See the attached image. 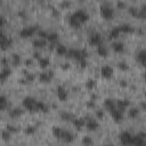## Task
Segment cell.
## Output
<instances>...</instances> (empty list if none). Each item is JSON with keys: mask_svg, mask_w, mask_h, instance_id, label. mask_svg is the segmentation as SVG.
Masks as SVG:
<instances>
[{"mask_svg": "<svg viewBox=\"0 0 146 146\" xmlns=\"http://www.w3.org/2000/svg\"><path fill=\"white\" fill-rule=\"evenodd\" d=\"M7 105H8V102H7V98H6V96H3V95H0V111L5 110V108L7 107Z\"/></svg>", "mask_w": 146, "mask_h": 146, "instance_id": "cell-33", "label": "cell"}, {"mask_svg": "<svg viewBox=\"0 0 146 146\" xmlns=\"http://www.w3.org/2000/svg\"><path fill=\"white\" fill-rule=\"evenodd\" d=\"M68 22H70V24L72 25V26H74V27H79L80 25H81V23H80V21L72 14L71 16H70V18H68Z\"/></svg>", "mask_w": 146, "mask_h": 146, "instance_id": "cell-27", "label": "cell"}, {"mask_svg": "<svg viewBox=\"0 0 146 146\" xmlns=\"http://www.w3.org/2000/svg\"><path fill=\"white\" fill-rule=\"evenodd\" d=\"M38 26L35 25H32V26H25L23 27L21 31H19V35L22 38H29V36H32L35 32H38Z\"/></svg>", "mask_w": 146, "mask_h": 146, "instance_id": "cell-4", "label": "cell"}, {"mask_svg": "<svg viewBox=\"0 0 146 146\" xmlns=\"http://www.w3.org/2000/svg\"><path fill=\"white\" fill-rule=\"evenodd\" d=\"M11 73V68L9 66H6L3 67L1 71H0V82H3L5 80H7V78L10 75Z\"/></svg>", "mask_w": 146, "mask_h": 146, "instance_id": "cell-15", "label": "cell"}, {"mask_svg": "<svg viewBox=\"0 0 146 146\" xmlns=\"http://www.w3.org/2000/svg\"><path fill=\"white\" fill-rule=\"evenodd\" d=\"M113 67L112 66H110V65H104V66H102V68H100V74H102V76L103 78H106V79H110L112 75H113Z\"/></svg>", "mask_w": 146, "mask_h": 146, "instance_id": "cell-10", "label": "cell"}, {"mask_svg": "<svg viewBox=\"0 0 146 146\" xmlns=\"http://www.w3.org/2000/svg\"><path fill=\"white\" fill-rule=\"evenodd\" d=\"M6 130H8V131H9L10 133H11V132H16V131H17L18 129H17V128H16L15 125H11V124H8V125L6 127Z\"/></svg>", "mask_w": 146, "mask_h": 146, "instance_id": "cell-42", "label": "cell"}, {"mask_svg": "<svg viewBox=\"0 0 146 146\" xmlns=\"http://www.w3.org/2000/svg\"><path fill=\"white\" fill-rule=\"evenodd\" d=\"M0 3H1V1H0Z\"/></svg>", "mask_w": 146, "mask_h": 146, "instance_id": "cell-56", "label": "cell"}, {"mask_svg": "<svg viewBox=\"0 0 146 146\" xmlns=\"http://www.w3.org/2000/svg\"><path fill=\"white\" fill-rule=\"evenodd\" d=\"M110 112H111V115H112V117H113V120L115 122H121L123 120V112L119 111L117 108H114V110H112Z\"/></svg>", "mask_w": 146, "mask_h": 146, "instance_id": "cell-13", "label": "cell"}, {"mask_svg": "<svg viewBox=\"0 0 146 146\" xmlns=\"http://www.w3.org/2000/svg\"><path fill=\"white\" fill-rule=\"evenodd\" d=\"M67 48H66V46H64V44H62V43H59V44H57L56 46V52L58 54V55H60V56H63V55H66L67 54Z\"/></svg>", "mask_w": 146, "mask_h": 146, "instance_id": "cell-22", "label": "cell"}, {"mask_svg": "<svg viewBox=\"0 0 146 146\" xmlns=\"http://www.w3.org/2000/svg\"><path fill=\"white\" fill-rule=\"evenodd\" d=\"M54 78V72L52 71H43L39 74V80L41 82H44V83H48L49 81H51Z\"/></svg>", "mask_w": 146, "mask_h": 146, "instance_id": "cell-8", "label": "cell"}, {"mask_svg": "<svg viewBox=\"0 0 146 146\" xmlns=\"http://www.w3.org/2000/svg\"><path fill=\"white\" fill-rule=\"evenodd\" d=\"M33 57H34V58H38V59H40V58H41L40 52H36V51H35V52H33Z\"/></svg>", "mask_w": 146, "mask_h": 146, "instance_id": "cell-50", "label": "cell"}, {"mask_svg": "<svg viewBox=\"0 0 146 146\" xmlns=\"http://www.w3.org/2000/svg\"><path fill=\"white\" fill-rule=\"evenodd\" d=\"M120 33H121L120 27H119V26H115V27H113V29L110 31V33H108V39H114V38L119 36Z\"/></svg>", "mask_w": 146, "mask_h": 146, "instance_id": "cell-24", "label": "cell"}, {"mask_svg": "<svg viewBox=\"0 0 146 146\" xmlns=\"http://www.w3.org/2000/svg\"><path fill=\"white\" fill-rule=\"evenodd\" d=\"M48 41H50L51 43H55V42H57V40H58V33H56V32H50V33H48V35H47V38H46Z\"/></svg>", "mask_w": 146, "mask_h": 146, "instance_id": "cell-28", "label": "cell"}, {"mask_svg": "<svg viewBox=\"0 0 146 146\" xmlns=\"http://www.w3.org/2000/svg\"><path fill=\"white\" fill-rule=\"evenodd\" d=\"M1 63H2V65L6 67V66H8V59L6 58V57H3V58H1Z\"/></svg>", "mask_w": 146, "mask_h": 146, "instance_id": "cell-48", "label": "cell"}, {"mask_svg": "<svg viewBox=\"0 0 146 146\" xmlns=\"http://www.w3.org/2000/svg\"><path fill=\"white\" fill-rule=\"evenodd\" d=\"M72 123L76 129H82L86 125V120L83 117H74L72 120Z\"/></svg>", "mask_w": 146, "mask_h": 146, "instance_id": "cell-16", "label": "cell"}, {"mask_svg": "<svg viewBox=\"0 0 146 146\" xmlns=\"http://www.w3.org/2000/svg\"><path fill=\"white\" fill-rule=\"evenodd\" d=\"M100 14H102V16H103L104 18L110 19V18H112L113 15H114V9H113L108 3H103V5L100 6Z\"/></svg>", "mask_w": 146, "mask_h": 146, "instance_id": "cell-3", "label": "cell"}, {"mask_svg": "<svg viewBox=\"0 0 146 146\" xmlns=\"http://www.w3.org/2000/svg\"><path fill=\"white\" fill-rule=\"evenodd\" d=\"M11 62H13L14 65H18L19 62H21V57H19V55L16 54V52H13V54H11Z\"/></svg>", "mask_w": 146, "mask_h": 146, "instance_id": "cell-36", "label": "cell"}, {"mask_svg": "<svg viewBox=\"0 0 146 146\" xmlns=\"http://www.w3.org/2000/svg\"><path fill=\"white\" fill-rule=\"evenodd\" d=\"M97 52H98L99 56L106 57V56L108 55V49H107L104 44H99V46H97Z\"/></svg>", "mask_w": 146, "mask_h": 146, "instance_id": "cell-20", "label": "cell"}, {"mask_svg": "<svg viewBox=\"0 0 146 146\" xmlns=\"http://www.w3.org/2000/svg\"><path fill=\"white\" fill-rule=\"evenodd\" d=\"M38 35L41 38V39H46L47 35H48V32L46 30H38Z\"/></svg>", "mask_w": 146, "mask_h": 146, "instance_id": "cell-41", "label": "cell"}, {"mask_svg": "<svg viewBox=\"0 0 146 146\" xmlns=\"http://www.w3.org/2000/svg\"><path fill=\"white\" fill-rule=\"evenodd\" d=\"M96 84H97V82H96L95 79H88L86 81V88L89 89V90H92L96 87Z\"/></svg>", "mask_w": 146, "mask_h": 146, "instance_id": "cell-32", "label": "cell"}, {"mask_svg": "<svg viewBox=\"0 0 146 146\" xmlns=\"http://www.w3.org/2000/svg\"><path fill=\"white\" fill-rule=\"evenodd\" d=\"M104 146H113V145H104Z\"/></svg>", "mask_w": 146, "mask_h": 146, "instance_id": "cell-55", "label": "cell"}, {"mask_svg": "<svg viewBox=\"0 0 146 146\" xmlns=\"http://www.w3.org/2000/svg\"><path fill=\"white\" fill-rule=\"evenodd\" d=\"M62 131H63L62 128H59V127H52V135H54L55 137L59 138L60 135H62Z\"/></svg>", "mask_w": 146, "mask_h": 146, "instance_id": "cell-38", "label": "cell"}, {"mask_svg": "<svg viewBox=\"0 0 146 146\" xmlns=\"http://www.w3.org/2000/svg\"><path fill=\"white\" fill-rule=\"evenodd\" d=\"M120 84H121L122 87H127V86H128V83H127V81H124V80H122V81L120 82Z\"/></svg>", "mask_w": 146, "mask_h": 146, "instance_id": "cell-52", "label": "cell"}, {"mask_svg": "<svg viewBox=\"0 0 146 146\" xmlns=\"http://www.w3.org/2000/svg\"><path fill=\"white\" fill-rule=\"evenodd\" d=\"M73 15L80 21V23H83V22L88 21V18H89V14H88V11H87L86 9H82V8L76 9V10L73 13Z\"/></svg>", "mask_w": 146, "mask_h": 146, "instance_id": "cell-5", "label": "cell"}, {"mask_svg": "<svg viewBox=\"0 0 146 146\" xmlns=\"http://www.w3.org/2000/svg\"><path fill=\"white\" fill-rule=\"evenodd\" d=\"M35 131H36V128H35L34 125H29V127H26V128L24 129V132H25L26 135H33Z\"/></svg>", "mask_w": 146, "mask_h": 146, "instance_id": "cell-37", "label": "cell"}, {"mask_svg": "<svg viewBox=\"0 0 146 146\" xmlns=\"http://www.w3.org/2000/svg\"><path fill=\"white\" fill-rule=\"evenodd\" d=\"M49 107L46 103L41 102V100H36V105H35V112H48Z\"/></svg>", "mask_w": 146, "mask_h": 146, "instance_id": "cell-17", "label": "cell"}, {"mask_svg": "<svg viewBox=\"0 0 146 146\" xmlns=\"http://www.w3.org/2000/svg\"><path fill=\"white\" fill-rule=\"evenodd\" d=\"M57 97H58V99L62 100V102H64V100L67 99L68 92H67V90H66V88H65L64 86H58V87H57Z\"/></svg>", "mask_w": 146, "mask_h": 146, "instance_id": "cell-9", "label": "cell"}, {"mask_svg": "<svg viewBox=\"0 0 146 146\" xmlns=\"http://www.w3.org/2000/svg\"><path fill=\"white\" fill-rule=\"evenodd\" d=\"M119 27H120V31H121V32H133V31H135L133 26L130 25V24H128V23L121 24Z\"/></svg>", "mask_w": 146, "mask_h": 146, "instance_id": "cell-23", "label": "cell"}, {"mask_svg": "<svg viewBox=\"0 0 146 146\" xmlns=\"http://www.w3.org/2000/svg\"><path fill=\"white\" fill-rule=\"evenodd\" d=\"M117 6H119V7H124V6H125V2H123V1H117Z\"/></svg>", "mask_w": 146, "mask_h": 146, "instance_id": "cell-51", "label": "cell"}, {"mask_svg": "<svg viewBox=\"0 0 146 146\" xmlns=\"http://www.w3.org/2000/svg\"><path fill=\"white\" fill-rule=\"evenodd\" d=\"M35 105H36V99L34 97L27 96L23 99V106L30 112H35Z\"/></svg>", "mask_w": 146, "mask_h": 146, "instance_id": "cell-2", "label": "cell"}, {"mask_svg": "<svg viewBox=\"0 0 146 146\" xmlns=\"http://www.w3.org/2000/svg\"><path fill=\"white\" fill-rule=\"evenodd\" d=\"M104 104H105V107L108 108L110 111L116 108V107H115V103H114V100H113L112 98H106L105 102H104Z\"/></svg>", "mask_w": 146, "mask_h": 146, "instance_id": "cell-26", "label": "cell"}, {"mask_svg": "<svg viewBox=\"0 0 146 146\" xmlns=\"http://www.w3.org/2000/svg\"><path fill=\"white\" fill-rule=\"evenodd\" d=\"M33 46H34L35 48H42V47L47 46V41H46V39L38 38V39L33 40Z\"/></svg>", "mask_w": 146, "mask_h": 146, "instance_id": "cell-21", "label": "cell"}, {"mask_svg": "<svg viewBox=\"0 0 146 146\" xmlns=\"http://www.w3.org/2000/svg\"><path fill=\"white\" fill-rule=\"evenodd\" d=\"M1 137H2V139L5 140V141H8V140H10V138H11V133L8 131V130H2L1 131Z\"/></svg>", "mask_w": 146, "mask_h": 146, "instance_id": "cell-35", "label": "cell"}, {"mask_svg": "<svg viewBox=\"0 0 146 146\" xmlns=\"http://www.w3.org/2000/svg\"><path fill=\"white\" fill-rule=\"evenodd\" d=\"M112 48L115 52H121L124 49V44L121 41H114V42H112Z\"/></svg>", "mask_w": 146, "mask_h": 146, "instance_id": "cell-18", "label": "cell"}, {"mask_svg": "<svg viewBox=\"0 0 146 146\" xmlns=\"http://www.w3.org/2000/svg\"><path fill=\"white\" fill-rule=\"evenodd\" d=\"M79 63H80V66H81V67H83V68H84V67L87 66V64H88L87 59H82V60H80Z\"/></svg>", "mask_w": 146, "mask_h": 146, "instance_id": "cell-47", "label": "cell"}, {"mask_svg": "<svg viewBox=\"0 0 146 146\" xmlns=\"http://www.w3.org/2000/svg\"><path fill=\"white\" fill-rule=\"evenodd\" d=\"M67 55L70 57H73L76 60H82V59H87L88 57V52L86 49H68L67 50Z\"/></svg>", "mask_w": 146, "mask_h": 146, "instance_id": "cell-1", "label": "cell"}, {"mask_svg": "<svg viewBox=\"0 0 146 146\" xmlns=\"http://www.w3.org/2000/svg\"><path fill=\"white\" fill-rule=\"evenodd\" d=\"M82 144H83L84 146H91V145L94 144V140H92V138H91L90 136H84V137L82 138Z\"/></svg>", "mask_w": 146, "mask_h": 146, "instance_id": "cell-34", "label": "cell"}, {"mask_svg": "<svg viewBox=\"0 0 146 146\" xmlns=\"http://www.w3.org/2000/svg\"><path fill=\"white\" fill-rule=\"evenodd\" d=\"M145 58H146V51H145L144 49H141V50L137 54V60H138L141 65H144V64H145Z\"/></svg>", "mask_w": 146, "mask_h": 146, "instance_id": "cell-25", "label": "cell"}, {"mask_svg": "<svg viewBox=\"0 0 146 146\" xmlns=\"http://www.w3.org/2000/svg\"><path fill=\"white\" fill-rule=\"evenodd\" d=\"M23 113H24V110H22L21 107H14L13 110H10V111H9V115H10L11 117L21 116Z\"/></svg>", "mask_w": 146, "mask_h": 146, "instance_id": "cell-19", "label": "cell"}, {"mask_svg": "<svg viewBox=\"0 0 146 146\" xmlns=\"http://www.w3.org/2000/svg\"><path fill=\"white\" fill-rule=\"evenodd\" d=\"M96 115H97L98 119H103V117H104V112H103L102 110H98V111L96 112Z\"/></svg>", "mask_w": 146, "mask_h": 146, "instance_id": "cell-45", "label": "cell"}, {"mask_svg": "<svg viewBox=\"0 0 146 146\" xmlns=\"http://www.w3.org/2000/svg\"><path fill=\"white\" fill-rule=\"evenodd\" d=\"M117 67L122 71H128L129 70V65L125 63V62H119L117 63Z\"/></svg>", "mask_w": 146, "mask_h": 146, "instance_id": "cell-40", "label": "cell"}, {"mask_svg": "<svg viewBox=\"0 0 146 146\" xmlns=\"http://www.w3.org/2000/svg\"><path fill=\"white\" fill-rule=\"evenodd\" d=\"M89 43L91 46H99L103 44V36L100 33H92L89 36Z\"/></svg>", "mask_w": 146, "mask_h": 146, "instance_id": "cell-7", "label": "cell"}, {"mask_svg": "<svg viewBox=\"0 0 146 146\" xmlns=\"http://www.w3.org/2000/svg\"><path fill=\"white\" fill-rule=\"evenodd\" d=\"M132 136L129 131H123L120 135V141L123 146H131V140H132Z\"/></svg>", "mask_w": 146, "mask_h": 146, "instance_id": "cell-6", "label": "cell"}, {"mask_svg": "<svg viewBox=\"0 0 146 146\" xmlns=\"http://www.w3.org/2000/svg\"><path fill=\"white\" fill-rule=\"evenodd\" d=\"M86 105H87V107H89V108H95V107H96V103H95V100H94V99L88 100Z\"/></svg>", "mask_w": 146, "mask_h": 146, "instance_id": "cell-43", "label": "cell"}, {"mask_svg": "<svg viewBox=\"0 0 146 146\" xmlns=\"http://www.w3.org/2000/svg\"><path fill=\"white\" fill-rule=\"evenodd\" d=\"M86 127L89 130H96L99 127V123H98V121L96 119H88L86 121Z\"/></svg>", "mask_w": 146, "mask_h": 146, "instance_id": "cell-14", "label": "cell"}, {"mask_svg": "<svg viewBox=\"0 0 146 146\" xmlns=\"http://www.w3.org/2000/svg\"><path fill=\"white\" fill-rule=\"evenodd\" d=\"M128 106H129V100L128 99H117L116 103H115V107L121 112H124L125 108H128Z\"/></svg>", "mask_w": 146, "mask_h": 146, "instance_id": "cell-12", "label": "cell"}, {"mask_svg": "<svg viewBox=\"0 0 146 146\" xmlns=\"http://www.w3.org/2000/svg\"><path fill=\"white\" fill-rule=\"evenodd\" d=\"M74 135L71 132V131H68V130H63L62 131V135H60V137H59V139H62V140H64L65 143H72L73 140H74Z\"/></svg>", "mask_w": 146, "mask_h": 146, "instance_id": "cell-11", "label": "cell"}, {"mask_svg": "<svg viewBox=\"0 0 146 146\" xmlns=\"http://www.w3.org/2000/svg\"><path fill=\"white\" fill-rule=\"evenodd\" d=\"M70 66H71V65H70L68 63H65V64H63V65H62V68H63V70H68V68H70Z\"/></svg>", "mask_w": 146, "mask_h": 146, "instance_id": "cell-49", "label": "cell"}, {"mask_svg": "<svg viewBox=\"0 0 146 146\" xmlns=\"http://www.w3.org/2000/svg\"><path fill=\"white\" fill-rule=\"evenodd\" d=\"M62 5H63V6H70V5H71V2H70V1H63V2H62Z\"/></svg>", "mask_w": 146, "mask_h": 146, "instance_id": "cell-53", "label": "cell"}, {"mask_svg": "<svg viewBox=\"0 0 146 146\" xmlns=\"http://www.w3.org/2000/svg\"><path fill=\"white\" fill-rule=\"evenodd\" d=\"M129 11H130L133 16H136V15H137V13H138V8H137V7H135V6H130V7H129Z\"/></svg>", "mask_w": 146, "mask_h": 146, "instance_id": "cell-44", "label": "cell"}, {"mask_svg": "<svg viewBox=\"0 0 146 146\" xmlns=\"http://www.w3.org/2000/svg\"><path fill=\"white\" fill-rule=\"evenodd\" d=\"M143 146H145V145H143Z\"/></svg>", "mask_w": 146, "mask_h": 146, "instance_id": "cell-57", "label": "cell"}, {"mask_svg": "<svg viewBox=\"0 0 146 146\" xmlns=\"http://www.w3.org/2000/svg\"><path fill=\"white\" fill-rule=\"evenodd\" d=\"M49 63H50V59H49L48 57H41V58L39 59V66H40L41 68H46V67L49 65Z\"/></svg>", "mask_w": 146, "mask_h": 146, "instance_id": "cell-30", "label": "cell"}, {"mask_svg": "<svg viewBox=\"0 0 146 146\" xmlns=\"http://www.w3.org/2000/svg\"><path fill=\"white\" fill-rule=\"evenodd\" d=\"M5 24H6V18L3 15L0 14V27H2V25H5Z\"/></svg>", "mask_w": 146, "mask_h": 146, "instance_id": "cell-46", "label": "cell"}, {"mask_svg": "<svg viewBox=\"0 0 146 146\" xmlns=\"http://www.w3.org/2000/svg\"><path fill=\"white\" fill-rule=\"evenodd\" d=\"M25 63H26V65H31L32 64V59H26Z\"/></svg>", "mask_w": 146, "mask_h": 146, "instance_id": "cell-54", "label": "cell"}, {"mask_svg": "<svg viewBox=\"0 0 146 146\" xmlns=\"http://www.w3.org/2000/svg\"><path fill=\"white\" fill-rule=\"evenodd\" d=\"M60 117L64 120V121H72L75 116L73 113H68V112H62L60 113Z\"/></svg>", "mask_w": 146, "mask_h": 146, "instance_id": "cell-29", "label": "cell"}, {"mask_svg": "<svg viewBox=\"0 0 146 146\" xmlns=\"http://www.w3.org/2000/svg\"><path fill=\"white\" fill-rule=\"evenodd\" d=\"M25 80H26V82H33L35 80V74L30 73V72L25 73Z\"/></svg>", "mask_w": 146, "mask_h": 146, "instance_id": "cell-39", "label": "cell"}, {"mask_svg": "<svg viewBox=\"0 0 146 146\" xmlns=\"http://www.w3.org/2000/svg\"><path fill=\"white\" fill-rule=\"evenodd\" d=\"M139 115V110L137 107H130L128 110V116L130 117H137Z\"/></svg>", "mask_w": 146, "mask_h": 146, "instance_id": "cell-31", "label": "cell"}]
</instances>
